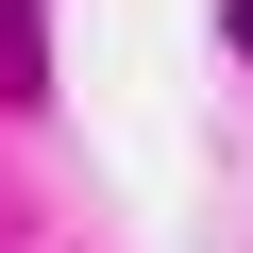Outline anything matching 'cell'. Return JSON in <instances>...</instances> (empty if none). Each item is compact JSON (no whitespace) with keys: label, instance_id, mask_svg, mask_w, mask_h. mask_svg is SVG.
<instances>
[{"label":"cell","instance_id":"obj_2","mask_svg":"<svg viewBox=\"0 0 253 253\" xmlns=\"http://www.w3.org/2000/svg\"><path fill=\"white\" fill-rule=\"evenodd\" d=\"M219 17H236V51H253V0H219Z\"/></svg>","mask_w":253,"mask_h":253},{"label":"cell","instance_id":"obj_1","mask_svg":"<svg viewBox=\"0 0 253 253\" xmlns=\"http://www.w3.org/2000/svg\"><path fill=\"white\" fill-rule=\"evenodd\" d=\"M51 84V17H34V0H0V101H34Z\"/></svg>","mask_w":253,"mask_h":253}]
</instances>
